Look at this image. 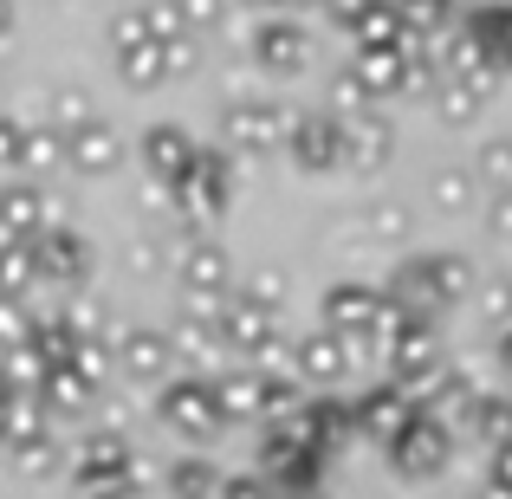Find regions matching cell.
Returning a JSON list of instances; mask_svg holds the SVG:
<instances>
[{
	"label": "cell",
	"instance_id": "6da1fadb",
	"mask_svg": "<svg viewBox=\"0 0 512 499\" xmlns=\"http://www.w3.org/2000/svg\"><path fill=\"white\" fill-rule=\"evenodd\" d=\"M0 26H7V0H0Z\"/></svg>",
	"mask_w": 512,
	"mask_h": 499
}]
</instances>
